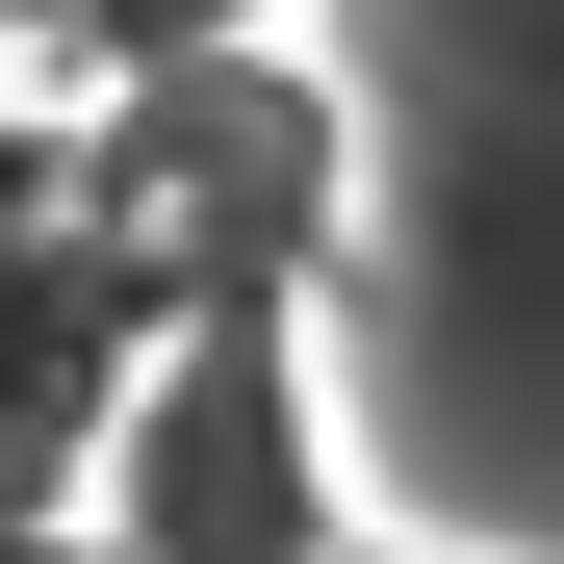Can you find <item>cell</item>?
<instances>
[{
    "instance_id": "obj_1",
    "label": "cell",
    "mask_w": 564,
    "mask_h": 564,
    "mask_svg": "<svg viewBox=\"0 0 564 564\" xmlns=\"http://www.w3.org/2000/svg\"><path fill=\"white\" fill-rule=\"evenodd\" d=\"M104 564H334V436H308V308H180L104 411Z\"/></svg>"
}]
</instances>
